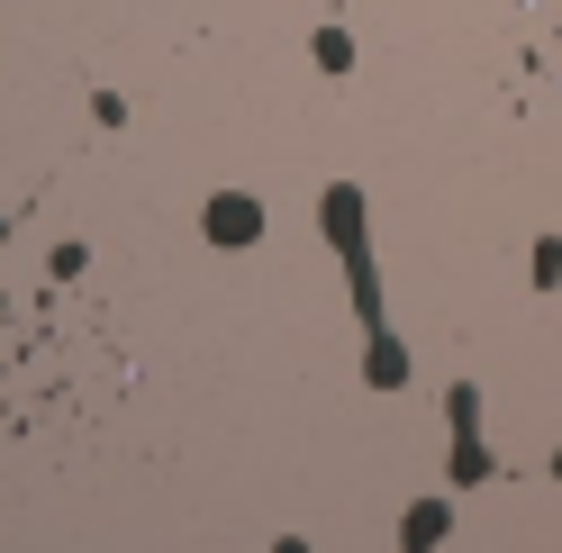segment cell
Segmentation results:
<instances>
[{
    "label": "cell",
    "instance_id": "cell-4",
    "mask_svg": "<svg viewBox=\"0 0 562 553\" xmlns=\"http://www.w3.org/2000/svg\"><path fill=\"white\" fill-rule=\"evenodd\" d=\"M318 64H327V74H345V64H355V37H345V27H318Z\"/></svg>",
    "mask_w": 562,
    "mask_h": 553
},
{
    "label": "cell",
    "instance_id": "cell-3",
    "mask_svg": "<svg viewBox=\"0 0 562 553\" xmlns=\"http://www.w3.org/2000/svg\"><path fill=\"white\" fill-rule=\"evenodd\" d=\"M327 236L336 246H363V200L355 191H327Z\"/></svg>",
    "mask_w": 562,
    "mask_h": 553
},
{
    "label": "cell",
    "instance_id": "cell-1",
    "mask_svg": "<svg viewBox=\"0 0 562 553\" xmlns=\"http://www.w3.org/2000/svg\"><path fill=\"white\" fill-rule=\"evenodd\" d=\"M209 236H218V246H255V236H263V210H255L245 191H218V200H209Z\"/></svg>",
    "mask_w": 562,
    "mask_h": 553
},
{
    "label": "cell",
    "instance_id": "cell-6",
    "mask_svg": "<svg viewBox=\"0 0 562 553\" xmlns=\"http://www.w3.org/2000/svg\"><path fill=\"white\" fill-rule=\"evenodd\" d=\"M272 553H308V544H300V535H281V544H272Z\"/></svg>",
    "mask_w": 562,
    "mask_h": 553
},
{
    "label": "cell",
    "instance_id": "cell-2",
    "mask_svg": "<svg viewBox=\"0 0 562 553\" xmlns=\"http://www.w3.org/2000/svg\"><path fill=\"white\" fill-rule=\"evenodd\" d=\"M400 544H408V553H436V544H445V499L408 508V517H400Z\"/></svg>",
    "mask_w": 562,
    "mask_h": 553
},
{
    "label": "cell",
    "instance_id": "cell-5",
    "mask_svg": "<svg viewBox=\"0 0 562 553\" xmlns=\"http://www.w3.org/2000/svg\"><path fill=\"white\" fill-rule=\"evenodd\" d=\"M372 382H408V354H400V345H372Z\"/></svg>",
    "mask_w": 562,
    "mask_h": 553
}]
</instances>
